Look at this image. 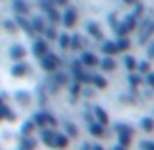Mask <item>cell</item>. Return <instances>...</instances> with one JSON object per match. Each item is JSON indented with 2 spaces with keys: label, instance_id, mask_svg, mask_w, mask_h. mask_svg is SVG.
Masks as SVG:
<instances>
[{
  "label": "cell",
  "instance_id": "1",
  "mask_svg": "<svg viewBox=\"0 0 154 150\" xmlns=\"http://www.w3.org/2000/svg\"><path fill=\"white\" fill-rule=\"evenodd\" d=\"M137 26H139V20H137L133 14H129V16H125L121 22H117V26H115L113 31L117 33V37H119V35H129L131 31L137 29Z\"/></svg>",
  "mask_w": 154,
  "mask_h": 150
},
{
  "label": "cell",
  "instance_id": "2",
  "mask_svg": "<svg viewBox=\"0 0 154 150\" xmlns=\"http://www.w3.org/2000/svg\"><path fill=\"white\" fill-rule=\"evenodd\" d=\"M39 64H41V68L45 72H55L60 66V57L51 53V51H47L43 57H39Z\"/></svg>",
  "mask_w": 154,
  "mask_h": 150
},
{
  "label": "cell",
  "instance_id": "3",
  "mask_svg": "<svg viewBox=\"0 0 154 150\" xmlns=\"http://www.w3.org/2000/svg\"><path fill=\"white\" fill-rule=\"evenodd\" d=\"M154 35V18H146L140 23V35H139V43L140 45H146L148 39H152Z\"/></svg>",
  "mask_w": 154,
  "mask_h": 150
},
{
  "label": "cell",
  "instance_id": "4",
  "mask_svg": "<svg viewBox=\"0 0 154 150\" xmlns=\"http://www.w3.org/2000/svg\"><path fill=\"white\" fill-rule=\"evenodd\" d=\"M60 22H63V26H64V27L72 29V27L76 26V22H78V14H76V8H74V6H68V4H66V10H64V14H60Z\"/></svg>",
  "mask_w": 154,
  "mask_h": 150
},
{
  "label": "cell",
  "instance_id": "5",
  "mask_svg": "<svg viewBox=\"0 0 154 150\" xmlns=\"http://www.w3.org/2000/svg\"><path fill=\"white\" fill-rule=\"evenodd\" d=\"M31 72V66L27 63H23V60H18V63L12 64L10 68V74L14 76V78H23V76H27Z\"/></svg>",
  "mask_w": 154,
  "mask_h": 150
},
{
  "label": "cell",
  "instance_id": "6",
  "mask_svg": "<svg viewBox=\"0 0 154 150\" xmlns=\"http://www.w3.org/2000/svg\"><path fill=\"white\" fill-rule=\"evenodd\" d=\"M80 63H82L86 68H92V66H98L100 59H98V55H96V53H92V51H84V53H82V57H80Z\"/></svg>",
  "mask_w": 154,
  "mask_h": 150
},
{
  "label": "cell",
  "instance_id": "7",
  "mask_svg": "<svg viewBox=\"0 0 154 150\" xmlns=\"http://www.w3.org/2000/svg\"><path fill=\"white\" fill-rule=\"evenodd\" d=\"M26 55H27L26 47L20 45V43H16V45L10 47V59L14 60V63H18V60H23V59H26Z\"/></svg>",
  "mask_w": 154,
  "mask_h": 150
},
{
  "label": "cell",
  "instance_id": "8",
  "mask_svg": "<svg viewBox=\"0 0 154 150\" xmlns=\"http://www.w3.org/2000/svg\"><path fill=\"white\" fill-rule=\"evenodd\" d=\"M12 10L16 16H27L29 14V4L26 0H12Z\"/></svg>",
  "mask_w": 154,
  "mask_h": 150
},
{
  "label": "cell",
  "instance_id": "9",
  "mask_svg": "<svg viewBox=\"0 0 154 150\" xmlns=\"http://www.w3.org/2000/svg\"><path fill=\"white\" fill-rule=\"evenodd\" d=\"M86 31H88V35H90L92 39H96V41H102V39H103L102 27H100L96 22H88L86 23Z\"/></svg>",
  "mask_w": 154,
  "mask_h": 150
},
{
  "label": "cell",
  "instance_id": "10",
  "mask_svg": "<svg viewBox=\"0 0 154 150\" xmlns=\"http://www.w3.org/2000/svg\"><path fill=\"white\" fill-rule=\"evenodd\" d=\"M31 51H33V55L37 57V59H39V57H43L47 51H49L47 39L45 37H43V39H35V41H33V49H31Z\"/></svg>",
  "mask_w": 154,
  "mask_h": 150
},
{
  "label": "cell",
  "instance_id": "11",
  "mask_svg": "<svg viewBox=\"0 0 154 150\" xmlns=\"http://www.w3.org/2000/svg\"><path fill=\"white\" fill-rule=\"evenodd\" d=\"M14 22H16V26H18V27H22V29L26 31V33L29 35V37H31V35H35L33 27H31V22L26 18V16H16V20H14Z\"/></svg>",
  "mask_w": 154,
  "mask_h": 150
},
{
  "label": "cell",
  "instance_id": "12",
  "mask_svg": "<svg viewBox=\"0 0 154 150\" xmlns=\"http://www.w3.org/2000/svg\"><path fill=\"white\" fill-rule=\"evenodd\" d=\"M94 119L98 121L100 125H109V115H107V111L102 107V105H94Z\"/></svg>",
  "mask_w": 154,
  "mask_h": 150
},
{
  "label": "cell",
  "instance_id": "13",
  "mask_svg": "<svg viewBox=\"0 0 154 150\" xmlns=\"http://www.w3.org/2000/svg\"><path fill=\"white\" fill-rule=\"evenodd\" d=\"M53 136H55V129L53 127H43L39 131V139L47 144V146H53Z\"/></svg>",
  "mask_w": 154,
  "mask_h": 150
},
{
  "label": "cell",
  "instance_id": "14",
  "mask_svg": "<svg viewBox=\"0 0 154 150\" xmlns=\"http://www.w3.org/2000/svg\"><path fill=\"white\" fill-rule=\"evenodd\" d=\"M98 64L102 66V70H103V72H113V70L117 68V63L113 60V57H111V55H105Z\"/></svg>",
  "mask_w": 154,
  "mask_h": 150
},
{
  "label": "cell",
  "instance_id": "15",
  "mask_svg": "<svg viewBox=\"0 0 154 150\" xmlns=\"http://www.w3.org/2000/svg\"><path fill=\"white\" fill-rule=\"evenodd\" d=\"M68 136L64 135V133H57L55 131V136H53V146L55 148H66L68 146Z\"/></svg>",
  "mask_w": 154,
  "mask_h": 150
},
{
  "label": "cell",
  "instance_id": "16",
  "mask_svg": "<svg viewBox=\"0 0 154 150\" xmlns=\"http://www.w3.org/2000/svg\"><path fill=\"white\" fill-rule=\"evenodd\" d=\"M88 131H90V135L98 136V139H102V136L105 135V127L100 125L98 121H90V123H88Z\"/></svg>",
  "mask_w": 154,
  "mask_h": 150
},
{
  "label": "cell",
  "instance_id": "17",
  "mask_svg": "<svg viewBox=\"0 0 154 150\" xmlns=\"http://www.w3.org/2000/svg\"><path fill=\"white\" fill-rule=\"evenodd\" d=\"M43 14L47 16V20H49L51 23H60V12H59V6H51L47 12H43Z\"/></svg>",
  "mask_w": 154,
  "mask_h": 150
},
{
  "label": "cell",
  "instance_id": "18",
  "mask_svg": "<svg viewBox=\"0 0 154 150\" xmlns=\"http://www.w3.org/2000/svg\"><path fill=\"white\" fill-rule=\"evenodd\" d=\"M100 49H102L103 55H117V47H115V41H109V39H102V45H100Z\"/></svg>",
  "mask_w": 154,
  "mask_h": 150
},
{
  "label": "cell",
  "instance_id": "19",
  "mask_svg": "<svg viewBox=\"0 0 154 150\" xmlns=\"http://www.w3.org/2000/svg\"><path fill=\"white\" fill-rule=\"evenodd\" d=\"M115 47H117V53H125L129 51V47H131V41H129L127 35H119L115 41Z\"/></svg>",
  "mask_w": 154,
  "mask_h": 150
},
{
  "label": "cell",
  "instance_id": "20",
  "mask_svg": "<svg viewBox=\"0 0 154 150\" xmlns=\"http://www.w3.org/2000/svg\"><path fill=\"white\" fill-rule=\"evenodd\" d=\"M45 26H47V22H45V18H43V16H35V18L31 20V27H33L35 33H43Z\"/></svg>",
  "mask_w": 154,
  "mask_h": 150
},
{
  "label": "cell",
  "instance_id": "21",
  "mask_svg": "<svg viewBox=\"0 0 154 150\" xmlns=\"http://www.w3.org/2000/svg\"><path fill=\"white\" fill-rule=\"evenodd\" d=\"M84 45H86V41H84V39L80 37L78 33L70 35V45H68V49H74V51H80V49H84Z\"/></svg>",
  "mask_w": 154,
  "mask_h": 150
},
{
  "label": "cell",
  "instance_id": "22",
  "mask_svg": "<svg viewBox=\"0 0 154 150\" xmlns=\"http://www.w3.org/2000/svg\"><path fill=\"white\" fill-rule=\"evenodd\" d=\"M20 148L33 150V148H37V140H35V139H31V135H23V139L20 140Z\"/></svg>",
  "mask_w": 154,
  "mask_h": 150
},
{
  "label": "cell",
  "instance_id": "23",
  "mask_svg": "<svg viewBox=\"0 0 154 150\" xmlns=\"http://www.w3.org/2000/svg\"><path fill=\"white\" fill-rule=\"evenodd\" d=\"M53 80H55L57 84H59V86H68V82H70V78H68V74L66 72H53V76H51Z\"/></svg>",
  "mask_w": 154,
  "mask_h": 150
},
{
  "label": "cell",
  "instance_id": "24",
  "mask_svg": "<svg viewBox=\"0 0 154 150\" xmlns=\"http://www.w3.org/2000/svg\"><path fill=\"white\" fill-rule=\"evenodd\" d=\"M31 121H33L35 127H39V129L47 127V111H39V113H35Z\"/></svg>",
  "mask_w": 154,
  "mask_h": 150
},
{
  "label": "cell",
  "instance_id": "25",
  "mask_svg": "<svg viewBox=\"0 0 154 150\" xmlns=\"http://www.w3.org/2000/svg\"><path fill=\"white\" fill-rule=\"evenodd\" d=\"M131 140H133L131 133H117V144H119V146L127 148L129 144H131Z\"/></svg>",
  "mask_w": 154,
  "mask_h": 150
},
{
  "label": "cell",
  "instance_id": "26",
  "mask_svg": "<svg viewBox=\"0 0 154 150\" xmlns=\"http://www.w3.org/2000/svg\"><path fill=\"white\" fill-rule=\"evenodd\" d=\"M43 35H45L47 41H55L57 35H59V31H57V26H55V23H51V26H45V29H43Z\"/></svg>",
  "mask_w": 154,
  "mask_h": 150
},
{
  "label": "cell",
  "instance_id": "27",
  "mask_svg": "<svg viewBox=\"0 0 154 150\" xmlns=\"http://www.w3.org/2000/svg\"><path fill=\"white\" fill-rule=\"evenodd\" d=\"M14 98H16V101H18L20 105H27V103L31 101V96L27 94L26 90H18V92L14 94Z\"/></svg>",
  "mask_w": 154,
  "mask_h": 150
},
{
  "label": "cell",
  "instance_id": "28",
  "mask_svg": "<svg viewBox=\"0 0 154 150\" xmlns=\"http://www.w3.org/2000/svg\"><path fill=\"white\" fill-rule=\"evenodd\" d=\"M68 92H70V99L74 101V99L80 96V92H82V84H80V82H76V80H74L72 84L68 82Z\"/></svg>",
  "mask_w": 154,
  "mask_h": 150
},
{
  "label": "cell",
  "instance_id": "29",
  "mask_svg": "<svg viewBox=\"0 0 154 150\" xmlns=\"http://www.w3.org/2000/svg\"><path fill=\"white\" fill-rule=\"evenodd\" d=\"M92 84H94L98 90H105V88H107V80H105V76H102V74H92Z\"/></svg>",
  "mask_w": 154,
  "mask_h": 150
},
{
  "label": "cell",
  "instance_id": "30",
  "mask_svg": "<svg viewBox=\"0 0 154 150\" xmlns=\"http://www.w3.org/2000/svg\"><path fill=\"white\" fill-rule=\"evenodd\" d=\"M140 129L144 133H154V117H143L140 119Z\"/></svg>",
  "mask_w": 154,
  "mask_h": 150
},
{
  "label": "cell",
  "instance_id": "31",
  "mask_svg": "<svg viewBox=\"0 0 154 150\" xmlns=\"http://www.w3.org/2000/svg\"><path fill=\"white\" fill-rule=\"evenodd\" d=\"M143 74H139L137 70H133L131 74H129V84H131V88H139L140 84H143Z\"/></svg>",
  "mask_w": 154,
  "mask_h": 150
},
{
  "label": "cell",
  "instance_id": "32",
  "mask_svg": "<svg viewBox=\"0 0 154 150\" xmlns=\"http://www.w3.org/2000/svg\"><path fill=\"white\" fill-rule=\"evenodd\" d=\"M74 80H76V82H80V84H92V74H90V72H86V70H80V72H76V74H74Z\"/></svg>",
  "mask_w": 154,
  "mask_h": 150
},
{
  "label": "cell",
  "instance_id": "33",
  "mask_svg": "<svg viewBox=\"0 0 154 150\" xmlns=\"http://www.w3.org/2000/svg\"><path fill=\"white\" fill-rule=\"evenodd\" d=\"M139 74H146V72H150V60H137V68H135Z\"/></svg>",
  "mask_w": 154,
  "mask_h": 150
},
{
  "label": "cell",
  "instance_id": "34",
  "mask_svg": "<svg viewBox=\"0 0 154 150\" xmlns=\"http://www.w3.org/2000/svg\"><path fill=\"white\" fill-rule=\"evenodd\" d=\"M64 135L68 136V139H76L78 136V127H76L74 123H64Z\"/></svg>",
  "mask_w": 154,
  "mask_h": 150
},
{
  "label": "cell",
  "instance_id": "35",
  "mask_svg": "<svg viewBox=\"0 0 154 150\" xmlns=\"http://www.w3.org/2000/svg\"><path fill=\"white\" fill-rule=\"evenodd\" d=\"M123 64H125V68H127L129 72H133L137 68V59H135V57H131V55H127L123 59Z\"/></svg>",
  "mask_w": 154,
  "mask_h": 150
},
{
  "label": "cell",
  "instance_id": "36",
  "mask_svg": "<svg viewBox=\"0 0 154 150\" xmlns=\"http://www.w3.org/2000/svg\"><path fill=\"white\" fill-rule=\"evenodd\" d=\"M57 41H59V47H60V49H68V45H70V35L60 33V35H57Z\"/></svg>",
  "mask_w": 154,
  "mask_h": 150
},
{
  "label": "cell",
  "instance_id": "37",
  "mask_svg": "<svg viewBox=\"0 0 154 150\" xmlns=\"http://www.w3.org/2000/svg\"><path fill=\"white\" fill-rule=\"evenodd\" d=\"M0 111H2V117H4L6 121H10V123H12V121H16V113L12 111V109L8 107V105H4V107H0Z\"/></svg>",
  "mask_w": 154,
  "mask_h": 150
},
{
  "label": "cell",
  "instance_id": "38",
  "mask_svg": "<svg viewBox=\"0 0 154 150\" xmlns=\"http://www.w3.org/2000/svg\"><path fill=\"white\" fill-rule=\"evenodd\" d=\"M113 129H115V133H131V135L135 133V131H133V127H131V125H127V123H121V121H119V123H115V127H113Z\"/></svg>",
  "mask_w": 154,
  "mask_h": 150
},
{
  "label": "cell",
  "instance_id": "39",
  "mask_svg": "<svg viewBox=\"0 0 154 150\" xmlns=\"http://www.w3.org/2000/svg\"><path fill=\"white\" fill-rule=\"evenodd\" d=\"M35 131V123H33V121H26V123H23L22 125V135H31V133H33Z\"/></svg>",
  "mask_w": 154,
  "mask_h": 150
},
{
  "label": "cell",
  "instance_id": "40",
  "mask_svg": "<svg viewBox=\"0 0 154 150\" xmlns=\"http://www.w3.org/2000/svg\"><path fill=\"white\" fill-rule=\"evenodd\" d=\"M133 6H135V10H133V16H135L137 20H140V18H143V14H144V6L139 2V0H137V2L133 4Z\"/></svg>",
  "mask_w": 154,
  "mask_h": 150
},
{
  "label": "cell",
  "instance_id": "41",
  "mask_svg": "<svg viewBox=\"0 0 154 150\" xmlns=\"http://www.w3.org/2000/svg\"><path fill=\"white\" fill-rule=\"evenodd\" d=\"M2 27H4L6 31H10V33L18 31V26H16V22H14V20H4V22H2Z\"/></svg>",
  "mask_w": 154,
  "mask_h": 150
},
{
  "label": "cell",
  "instance_id": "42",
  "mask_svg": "<svg viewBox=\"0 0 154 150\" xmlns=\"http://www.w3.org/2000/svg\"><path fill=\"white\" fill-rule=\"evenodd\" d=\"M84 68H86V66L80 63V59H78V60H72V63H70V70H72V74H76V72L84 70Z\"/></svg>",
  "mask_w": 154,
  "mask_h": 150
},
{
  "label": "cell",
  "instance_id": "43",
  "mask_svg": "<svg viewBox=\"0 0 154 150\" xmlns=\"http://www.w3.org/2000/svg\"><path fill=\"white\" fill-rule=\"evenodd\" d=\"M47 86H49V92H51V94H57V92H59V84H57L55 82V80H53L51 78V76H49V78H47Z\"/></svg>",
  "mask_w": 154,
  "mask_h": 150
},
{
  "label": "cell",
  "instance_id": "44",
  "mask_svg": "<svg viewBox=\"0 0 154 150\" xmlns=\"http://www.w3.org/2000/svg\"><path fill=\"white\" fill-rule=\"evenodd\" d=\"M146 57L150 60H154V41H152V39L146 41Z\"/></svg>",
  "mask_w": 154,
  "mask_h": 150
},
{
  "label": "cell",
  "instance_id": "45",
  "mask_svg": "<svg viewBox=\"0 0 154 150\" xmlns=\"http://www.w3.org/2000/svg\"><path fill=\"white\" fill-rule=\"evenodd\" d=\"M37 6L41 8V12H47L51 6H55V4H53L51 0H37Z\"/></svg>",
  "mask_w": 154,
  "mask_h": 150
},
{
  "label": "cell",
  "instance_id": "46",
  "mask_svg": "<svg viewBox=\"0 0 154 150\" xmlns=\"http://www.w3.org/2000/svg\"><path fill=\"white\" fill-rule=\"evenodd\" d=\"M139 146L144 148V150H154V140H140Z\"/></svg>",
  "mask_w": 154,
  "mask_h": 150
},
{
  "label": "cell",
  "instance_id": "47",
  "mask_svg": "<svg viewBox=\"0 0 154 150\" xmlns=\"http://www.w3.org/2000/svg\"><path fill=\"white\" fill-rule=\"evenodd\" d=\"M37 90H39V105L43 107V105L47 103V98H45V88H41V86H39Z\"/></svg>",
  "mask_w": 154,
  "mask_h": 150
},
{
  "label": "cell",
  "instance_id": "48",
  "mask_svg": "<svg viewBox=\"0 0 154 150\" xmlns=\"http://www.w3.org/2000/svg\"><path fill=\"white\" fill-rule=\"evenodd\" d=\"M144 76H146V78H144V80H146V84H148V86L152 88V92H154V72L150 70V72H146Z\"/></svg>",
  "mask_w": 154,
  "mask_h": 150
},
{
  "label": "cell",
  "instance_id": "49",
  "mask_svg": "<svg viewBox=\"0 0 154 150\" xmlns=\"http://www.w3.org/2000/svg\"><path fill=\"white\" fill-rule=\"evenodd\" d=\"M57 125H59V123H57V119L51 115V113H47V127H53V129H57Z\"/></svg>",
  "mask_w": 154,
  "mask_h": 150
},
{
  "label": "cell",
  "instance_id": "50",
  "mask_svg": "<svg viewBox=\"0 0 154 150\" xmlns=\"http://www.w3.org/2000/svg\"><path fill=\"white\" fill-rule=\"evenodd\" d=\"M109 26H111L113 29H115V26H117V16H115V14L109 16Z\"/></svg>",
  "mask_w": 154,
  "mask_h": 150
},
{
  "label": "cell",
  "instance_id": "51",
  "mask_svg": "<svg viewBox=\"0 0 154 150\" xmlns=\"http://www.w3.org/2000/svg\"><path fill=\"white\" fill-rule=\"evenodd\" d=\"M53 4H55V6H66L68 4V0H51Z\"/></svg>",
  "mask_w": 154,
  "mask_h": 150
},
{
  "label": "cell",
  "instance_id": "52",
  "mask_svg": "<svg viewBox=\"0 0 154 150\" xmlns=\"http://www.w3.org/2000/svg\"><path fill=\"white\" fill-rule=\"evenodd\" d=\"M80 94H84L86 98H92V96H94V92H92V88H86V90H82Z\"/></svg>",
  "mask_w": 154,
  "mask_h": 150
},
{
  "label": "cell",
  "instance_id": "53",
  "mask_svg": "<svg viewBox=\"0 0 154 150\" xmlns=\"http://www.w3.org/2000/svg\"><path fill=\"white\" fill-rule=\"evenodd\" d=\"M4 105H6V103H4V98H2V94H0V107H4Z\"/></svg>",
  "mask_w": 154,
  "mask_h": 150
},
{
  "label": "cell",
  "instance_id": "54",
  "mask_svg": "<svg viewBox=\"0 0 154 150\" xmlns=\"http://www.w3.org/2000/svg\"><path fill=\"white\" fill-rule=\"evenodd\" d=\"M123 2H125V4H135L137 0H123Z\"/></svg>",
  "mask_w": 154,
  "mask_h": 150
},
{
  "label": "cell",
  "instance_id": "55",
  "mask_svg": "<svg viewBox=\"0 0 154 150\" xmlns=\"http://www.w3.org/2000/svg\"><path fill=\"white\" fill-rule=\"evenodd\" d=\"M0 121H4V117H2V111H0Z\"/></svg>",
  "mask_w": 154,
  "mask_h": 150
}]
</instances>
